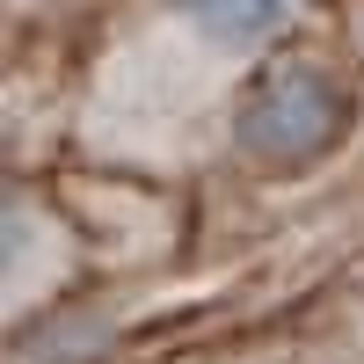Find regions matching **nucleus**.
<instances>
[{
    "label": "nucleus",
    "instance_id": "nucleus-1",
    "mask_svg": "<svg viewBox=\"0 0 364 364\" xmlns=\"http://www.w3.org/2000/svg\"><path fill=\"white\" fill-rule=\"evenodd\" d=\"M350 124V87L321 58H262L233 95V146L255 168H306Z\"/></svg>",
    "mask_w": 364,
    "mask_h": 364
},
{
    "label": "nucleus",
    "instance_id": "nucleus-2",
    "mask_svg": "<svg viewBox=\"0 0 364 364\" xmlns=\"http://www.w3.org/2000/svg\"><path fill=\"white\" fill-rule=\"evenodd\" d=\"M299 0H154V37H168V58L190 51L204 66H240L255 73L262 58H277Z\"/></svg>",
    "mask_w": 364,
    "mask_h": 364
},
{
    "label": "nucleus",
    "instance_id": "nucleus-3",
    "mask_svg": "<svg viewBox=\"0 0 364 364\" xmlns=\"http://www.w3.org/2000/svg\"><path fill=\"white\" fill-rule=\"evenodd\" d=\"M80 240L37 190H8V314H44L73 277Z\"/></svg>",
    "mask_w": 364,
    "mask_h": 364
},
{
    "label": "nucleus",
    "instance_id": "nucleus-4",
    "mask_svg": "<svg viewBox=\"0 0 364 364\" xmlns=\"http://www.w3.org/2000/svg\"><path fill=\"white\" fill-rule=\"evenodd\" d=\"M8 8H37V0H8Z\"/></svg>",
    "mask_w": 364,
    "mask_h": 364
}]
</instances>
